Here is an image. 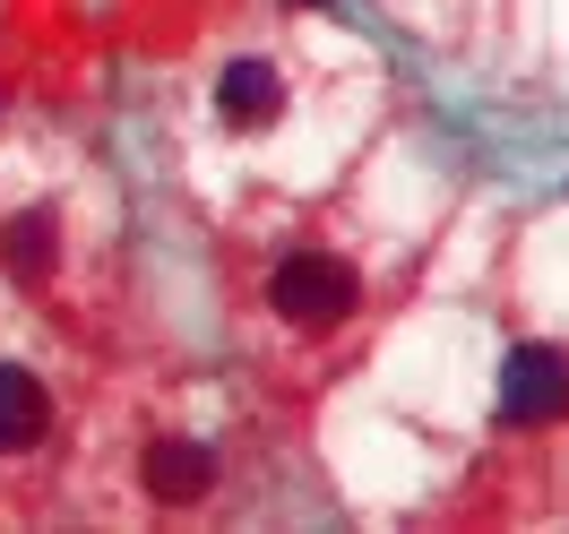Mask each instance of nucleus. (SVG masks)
Segmentation results:
<instances>
[{"label":"nucleus","mask_w":569,"mask_h":534,"mask_svg":"<svg viewBox=\"0 0 569 534\" xmlns=\"http://www.w3.org/2000/svg\"><path fill=\"white\" fill-rule=\"evenodd\" d=\"M43 423H52V396L36 389V371L0 362V449H36Z\"/></svg>","instance_id":"3"},{"label":"nucleus","mask_w":569,"mask_h":534,"mask_svg":"<svg viewBox=\"0 0 569 534\" xmlns=\"http://www.w3.org/2000/svg\"><path fill=\"white\" fill-rule=\"evenodd\" d=\"M216 104H224V121H268L284 104V87H277L268 61H233V70L216 78Z\"/></svg>","instance_id":"5"},{"label":"nucleus","mask_w":569,"mask_h":534,"mask_svg":"<svg viewBox=\"0 0 569 534\" xmlns=\"http://www.w3.org/2000/svg\"><path fill=\"white\" fill-rule=\"evenodd\" d=\"M216 483L208 449H190V440H164V449H147V492L156 500H199Z\"/></svg>","instance_id":"4"},{"label":"nucleus","mask_w":569,"mask_h":534,"mask_svg":"<svg viewBox=\"0 0 569 534\" xmlns=\"http://www.w3.org/2000/svg\"><path fill=\"white\" fill-rule=\"evenodd\" d=\"M268 302H277V320H293V328H328V320L355 311V268L328 259V250H293L277 276H268Z\"/></svg>","instance_id":"1"},{"label":"nucleus","mask_w":569,"mask_h":534,"mask_svg":"<svg viewBox=\"0 0 569 534\" xmlns=\"http://www.w3.org/2000/svg\"><path fill=\"white\" fill-rule=\"evenodd\" d=\"M561 405H569V362L552 345H509V362H500V414L509 423H552Z\"/></svg>","instance_id":"2"},{"label":"nucleus","mask_w":569,"mask_h":534,"mask_svg":"<svg viewBox=\"0 0 569 534\" xmlns=\"http://www.w3.org/2000/svg\"><path fill=\"white\" fill-rule=\"evenodd\" d=\"M52 259V215H18L9 224V268H43Z\"/></svg>","instance_id":"6"}]
</instances>
